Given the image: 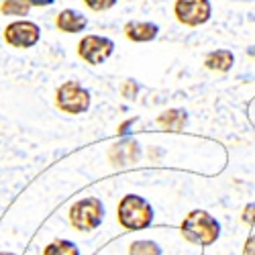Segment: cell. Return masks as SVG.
Listing matches in <instances>:
<instances>
[{"instance_id":"obj_1","label":"cell","mask_w":255,"mask_h":255,"mask_svg":"<svg viewBox=\"0 0 255 255\" xmlns=\"http://www.w3.org/2000/svg\"><path fill=\"white\" fill-rule=\"evenodd\" d=\"M180 231L188 243L208 247L221 237V223L206 210H190L182 221Z\"/></svg>"},{"instance_id":"obj_2","label":"cell","mask_w":255,"mask_h":255,"mask_svg":"<svg viewBox=\"0 0 255 255\" xmlns=\"http://www.w3.org/2000/svg\"><path fill=\"white\" fill-rule=\"evenodd\" d=\"M117 219L127 231H143L153 223V206L137 194H127L117 206Z\"/></svg>"},{"instance_id":"obj_3","label":"cell","mask_w":255,"mask_h":255,"mask_svg":"<svg viewBox=\"0 0 255 255\" xmlns=\"http://www.w3.org/2000/svg\"><path fill=\"white\" fill-rule=\"evenodd\" d=\"M104 221V204L96 196L80 198L70 206V225L80 233H90Z\"/></svg>"},{"instance_id":"obj_4","label":"cell","mask_w":255,"mask_h":255,"mask_svg":"<svg viewBox=\"0 0 255 255\" xmlns=\"http://www.w3.org/2000/svg\"><path fill=\"white\" fill-rule=\"evenodd\" d=\"M55 104L61 113L84 115L90 109V92L78 82H63L55 92Z\"/></svg>"},{"instance_id":"obj_5","label":"cell","mask_w":255,"mask_h":255,"mask_svg":"<svg viewBox=\"0 0 255 255\" xmlns=\"http://www.w3.org/2000/svg\"><path fill=\"white\" fill-rule=\"evenodd\" d=\"M113 51H115V43L109 37H100V35H86L78 45V55L90 66L104 63L113 55Z\"/></svg>"},{"instance_id":"obj_6","label":"cell","mask_w":255,"mask_h":255,"mask_svg":"<svg viewBox=\"0 0 255 255\" xmlns=\"http://www.w3.org/2000/svg\"><path fill=\"white\" fill-rule=\"evenodd\" d=\"M176 18L186 27H200L212 14L210 0H176Z\"/></svg>"},{"instance_id":"obj_7","label":"cell","mask_w":255,"mask_h":255,"mask_svg":"<svg viewBox=\"0 0 255 255\" xmlns=\"http://www.w3.org/2000/svg\"><path fill=\"white\" fill-rule=\"evenodd\" d=\"M41 39V31L31 20H14L4 29V41L16 49H29L37 45Z\"/></svg>"},{"instance_id":"obj_8","label":"cell","mask_w":255,"mask_h":255,"mask_svg":"<svg viewBox=\"0 0 255 255\" xmlns=\"http://www.w3.org/2000/svg\"><path fill=\"white\" fill-rule=\"evenodd\" d=\"M55 25L59 31L63 33H82L84 29L88 27V18L84 16L80 10H74V8H66L61 10L55 18Z\"/></svg>"},{"instance_id":"obj_9","label":"cell","mask_w":255,"mask_h":255,"mask_svg":"<svg viewBox=\"0 0 255 255\" xmlns=\"http://www.w3.org/2000/svg\"><path fill=\"white\" fill-rule=\"evenodd\" d=\"M157 33H159V27L155 23H137V20H131V23L125 25V35L131 41H135V43L153 41Z\"/></svg>"},{"instance_id":"obj_10","label":"cell","mask_w":255,"mask_h":255,"mask_svg":"<svg viewBox=\"0 0 255 255\" xmlns=\"http://www.w3.org/2000/svg\"><path fill=\"white\" fill-rule=\"evenodd\" d=\"M235 63V55H233L229 49H217L210 51L204 59V66L212 72H229Z\"/></svg>"},{"instance_id":"obj_11","label":"cell","mask_w":255,"mask_h":255,"mask_svg":"<svg viewBox=\"0 0 255 255\" xmlns=\"http://www.w3.org/2000/svg\"><path fill=\"white\" fill-rule=\"evenodd\" d=\"M157 123L163 127L165 131H182L184 127H186V123H188V115H186V111H182V109H172V111H165V113H161L159 115V119H157Z\"/></svg>"},{"instance_id":"obj_12","label":"cell","mask_w":255,"mask_h":255,"mask_svg":"<svg viewBox=\"0 0 255 255\" xmlns=\"http://www.w3.org/2000/svg\"><path fill=\"white\" fill-rule=\"evenodd\" d=\"M43 255H80V249L70 239H55L49 245H45Z\"/></svg>"},{"instance_id":"obj_13","label":"cell","mask_w":255,"mask_h":255,"mask_svg":"<svg viewBox=\"0 0 255 255\" xmlns=\"http://www.w3.org/2000/svg\"><path fill=\"white\" fill-rule=\"evenodd\" d=\"M161 253H163V249L151 239L133 241L129 247V255H161Z\"/></svg>"},{"instance_id":"obj_14","label":"cell","mask_w":255,"mask_h":255,"mask_svg":"<svg viewBox=\"0 0 255 255\" xmlns=\"http://www.w3.org/2000/svg\"><path fill=\"white\" fill-rule=\"evenodd\" d=\"M2 14H10V16H27V12L31 10V2L29 0H4L0 4Z\"/></svg>"},{"instance_id":"obj_15","label":"cell","mask_w":255,"mask_h":255,"mask_svg":"<svg viewBox=\"0 0 255 255\" xmlns=\"http://www.w3.org/2000/svg\"><path fill=\"white\" fill-rule=\"evenodd\" d=\"M115 151H119V157H113V161H115V165H129V163H133L131 161V157H127V153L129 155H137L139 157V145L137 143H127V145H117V149Z\"/></svg>"},{"instance_id":"obj_16","label":"cell","mask_w":255,"mask_h":255,"mask_svg":"<svg viewBox=\"0 0 255 255\" xmlns=\"http://www.w3.org/2000/svg\"><path fill=\"white\" fill-rule=\"evenodd\" d=\"M84 2L88 4V8L100 12V10H109V8H113V6L119 2V0H84Z\"/></svg>"},{"instance_id":"obj_17","label":"cell","mask_w":255,"mask_h":255,"mask_svg":"<svg viewBox=\"0 0 255 255\" xmlns=\"http://www.w3.org/2000/svg\"><path fill=\"white\" fill-rule=\"evenodd\" d=\"M135 94H137V84L133 80H127L125 86H123V96L125 98H135Z\"/></svg>"},{"instance_id":"obj_18","label":"cell","mask_w":255,"mask_h":255,"mask_svg":"<svg viewBox=\"0 0 255 255\" xmlns=\"http://www.w3.org/2000/svg\"><path fill=\"white\" fill-rule=\"evenodd\" d=\"M243 221L251 227H255V204H247L243 210Z\"/></svg>"},{"instance_id":"obj_19","label":"cell","mask_w":255,"mask_h":255,"mask_svg":"<svg viewBox=\"0 0 255 255\" xmlns=\"http://www.w3.org/2000/svg\"><path fill=\"white\" fill-rule=\"evenodd\" d=\"M245 255H255V235H251L245 243Z\"/></svg>"},{"instance_id":"obj_20","label":"cell","mask_w":255,"mask_h":255,"mask_svg":"<svg viewBox=\"0 0 255 255\" xmlns=\"http://www.w3.org/2000/svg\"><path fill=\"white\" fill-rule=\"evenodd\" d=\"M31 6H49L53 4V0H29Z\"/></svg>"},{"instance_id":"obj_21","label":"cell","mask_w":255,"mask_h":255,"mask_svg":"<svg viewBox=\"0 0 255 255\" xmlns=\"http://www.w3.org/2000/svg\"><path fill=\"white\" fill-rule=\"evenodd\" d=\"M0 255H16V253H10V251H2Z\"/></svg>"},{"instance_id":"obj_22","label":"cell","mask_w":255,"mask_h":255,"mask_svg":"<svg viewBox=\"0 0 255 255\" xmlns=\"http://www.w3.org/2000/svg\"><path fill=\"white\" fill-rule=\"evenodd\" d=\"M249 55H255V47H251V49H249Z\"/></svg>"}]
</instances>
